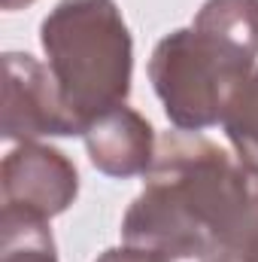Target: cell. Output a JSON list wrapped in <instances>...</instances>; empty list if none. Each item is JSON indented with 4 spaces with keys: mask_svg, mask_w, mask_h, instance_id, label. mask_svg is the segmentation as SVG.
Listing matches in <instances>:
<instances>
[{
    "mask_svg": "<svg viewBox=\"0 0 258 262\" xmlns=\"http://www.w3.org/2000/svg\"><path fill=\"white\" fill-rule=\"evenodd\" d=\"M143 177L146 186L122 220L128 247L158 262L228 250L252 195V177L234 156L200 134L167 131Z\"/></svg>",
    "mask_w": 258,
    "mask_h": 262,
    "instance_id": "1",
    "label": "cell"
},
{
    "mask_svg": "<svg viewBox=\"0 0 258 262\" xmlns=\"http://www.w3.org/2000/svg\"><path fill=\"white\" fill-rule=\"evenodd\" d=\"M3 137L6 140H40L82 134L79 119L70 113L52 70L28 52L3 55Z\"/></svg>",
    "mask_w": 258,
    "mask_h": 262,
    "instance_id": "4",
    "label": "cell"
},
{
    "mask_svg": "<svg viewBox=\"0 0 258 262\" xmlns=\"http://www.w3.org/2000/svg\"><path fill=\"white\" fill-rule=\"evenodd\" d=\"M94 262H158V256L140 250V247H113V250H104Z\"/></svg>",
    "mask_w": 258,
    "mask_h": 262,
    "instance_id": "11",
    "label": "cell"
},
{
    "mask_svg": "<svg viewBox=\"0 0 258 262\" xmlns=\"http://www.w3.org/2000/svg\"><path fill=\"white\" fill-rule=\"evenodd\" d=\"M222 128L237 152V162L258 177V67L234 92L222 116Z\"/></svg>",
    "mask_w": 258,
    "mask_h": 262,
    "instance_id": "8",
    "label": "cell"
},
{
    "mask_svg": "<svg viewBox=\"0 0 258 262\" xmlns=\"http://www.w3.org/2000/svg\"><path fill=\"white\" fill-rule=\"evenodd\" d=\"M222 49L255 64L258 58V0H207L192 25Z\"/></svg>",
    "mask_w": 258,
    "mask_h": 262,
    "instance_id": "7",
    "label": "cell"
},
{
    "mask_svg": "<svg viewBox=\"0 0 258 262\" xmlns=\"http://www.w3.org/2000/svg\"><path fill=\"white\" fill-rule=\"evenodd\" d=\"M0 189L3 210L52 220L76 201L79 174L61 149L40 140H24L6 152L0 168Z\"/></svg>",
    "mask_w": 258,
    "mask_h": 262,
    "instance_id": "5",
    "label": "cell"
},
{
    "mask_svg": "<svg viewBox=\"0 0 258 262\" xmlns=\"http://www.w3.org/2000/svg\"><path fill=\"white\" fill-rule=\"evenodd\" d=\"M252 70V61L222 49L194 28L161 37L149 58V79L170 125L192 134L222 122L234 92Z\"/></svg>",
    "mask_w": 258,
    "mask_h": 262,
    "instance_id": "3",
    "label": "cell"
},
{
    "mask_svg": "<svg viewBox=\"0 0 258 262\" xmlns=\"http://www.w3.org/2000/svg\"><path fill=\"white\" fill-rule=\"evenodd\" d=\"M0 262H58L55 238L46 220L3 210L0 213Z\"/></svg>",
    "mask_w": 258,
    "mask_h": 262,
    "instance_id": "9",
    "label": "cell"
},
{
    "mask_svg": "<svg viewBox=\"0 0 258 262\" xmlns=\"http://www.w3.org/2000/svg\"><path fill=\"white\" fill-rule=\"evenodd\" d=\"M31 3H34V0H0V6L9 9V12H12V9H24V6H31Z\"/></svg>",
    "mask_w": 258,
    "mask_h": 262,
    "instance_id": "12",
    "label": "cell"
},
{
    "mask_svg": "<svg viewBox=\"0 0 258 262\" xmlns=\"http://www.w3.org/2000/svg\"><path fill=\"white\" fill-rule=\"evenodd\" d=\"M85 149L91 165L116 180L140 177L155 162V131L143 113L134 107H113L88 122L85 128Z\"/></svg>",
    "mask_w": 258,
    "mask_h": 262,
    "instance_id": "6",
    "label": "cell"
},
{
    "mask_svg": "<svg viewBox=\"0 0 258 262\" xmlns=\"http://www.w3.org/2000/svg\"><path fill=\"white\" fill-rule=\"evenodd\" d=\"M40 43L82 134L131 95L134 43L116 0H61L40 25Z\"/></svg>",
    "mask_w": 258,
    "mask_h": 262,
    "instance_id": "2",
    "label": "cell"
},
{
    "mask_svg": "<svg viewBox=\"0 0 258 262\" xmlns=\"http://www.w3.org/2000/svg\"><path fill=\"white\" fill-rule=\"evenodd\" d=\"M228 253L234 262H258V180L252 177V195L246 204V213L240 220V226L234 229L231 241H228Z\"/></svg>",
    "mask_w": 258,
    "mask_h": 262,
    "instance_id": "10",
    "label": "cell"
}]
</instances>
